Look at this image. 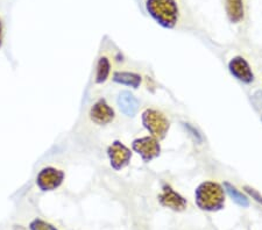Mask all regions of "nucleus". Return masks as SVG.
<instances>
[{
	"label": "nucleus",
	"instance_id": "nucleus-1",
	"mask_svg": "<svg viewBox=\"0 0 262 230\" xmlns=\"http://www.w3.org/2000/svg\"><path fill=\"white\" fill-rule=\"evenodd\" d=\"M195 200L196 205L202 211L218 212L225 205V194L219 184L204 182L196 188Z\"/></svg>",
	"mask_w": 262,
	"mask_h": 230
},
{
	"label": "nucleus",
	"instance_id": "nucleus-2",
	"mask_svg": "<svg viewBox=\"0 0 262 230\" xmlns=\"http://www.w3.org/2000/svg\"><path fill=\"white\" fill-rule=\"evenodd\" d=\"M146 8L151 18L164 28H174L179 20V7L175 0H147Z\"/></svg>",
	"mask_w": 262,
	"mask_h": 230
},
{
	"label": "nucleus",
	"instance_id": "nucleus-3",
	"mask_svg": "<svg viewBox=\"0 0 262 230\" xmlns=\"http://www.w3.org/2000/svg\"><path fill=\"white\" fill-rule=\"evenodd\" d=\"M142 124L156 140L164 139L170 125L166 116L155 110H146L142 113Z\"/></svg>",
	"mask_w": 262,
	"mask_h": 230
},
{
	"label": "nucleus",
	"instance_id": "nucleus-4",
	"mask_svg": "<svg viewBox=\"0 0 262 230\" xmlns=\"http://www.w3.org/2000/svg\"><path fill=\"white\" fill-rule=\"evenodd\" d=\"M64 181V172L55 167L48 166L42 169L36 177V185L43 192L54 191L62 185Z\"/></svg>",
	"mask_w": 262,
	"mask_h": 230
},
{
	"label": "nucleus",
	"instance_id": "nucleus-5",
	"mask_svg": "<svg viewBox=\"0 0 262 230\" xmlns=\"http://www.w3.org/2000/svg\"><path fill=\"white\" fill-rule=\"evenodd\" d=\"M132 148L137 154H139L143 162H150L154 158L160 156L161 148H160L159 141L153 136H145L141 139L133 141Z\"/></svg>",
	"mask_w": 262,
	"mask_h": 230
},
{
	"label": "nucleus",
	"instance_id": "nucleus-6",
	"mask_svg": "<svg viewBox=\"0 0 262 230\" xmlns=\"http://www.w3.org/2000/svg\"><path fill=\"white\" fill-rule=\"evenodd\" d=\"M107 156L110 158V163L113 169L119 171L127 166L132 158V152L119 141H115L108 146Z\"/></svg>",
	"mask_w": 262,
	"mask_h": 230
},
{
	"label": "nucleus",
	"instance_id": "nucleus-7",
	"mask_svg": "<svg viewBox=\"0 0 262 230\" xmlns=\"http://www.w3.org/2000/svg\"><path fill=\"white\" fill-rule=\"evenodd\" d=\"M159 201L162 206L170 208L175 212H182L187 208V200L175 192L169 185H164L162 193L159 196Z\"/></svg>",
	"mask_w": 262,
	"mask_h": 230
},
{
	"label": "nucleus",
	"instance_id": "nucleus-8",
	"mask_svg": "<svg viewBox=\"0 0 262 230\" xmlns=\"http://www.w3.org/2000/svg\"><path fill=\"white\" fill-rule=\"evenodd\" d=\"M230 72L238 79V81L243 82L245 84H251L254 81V74L252 72V69L247 61L245 58L236 56L232 58L229 63Z\"/></svg>",
	"mask_w": 262,
	"mask_h": 230
},
{
	"label": "nucleus",
	"instance_id": "nucleus-9",
	"mask_svg": "<svg viewBox=\"0 0 262 230\" xmlns=\"http://www.w3.org/2000/svg\"><path fill=\"white\" fill-rule=\"evenodd\" d=\"M90 119L97 124H107L115 119V111L105 99H99L90 110Z\"/></svg>",
	"mask_w": 262,
	"mask_h": 230
},
{
	"label": "nucleus",
	"instance_id": "nucleus-10",
	"mask_svg": "<svg viewBox=\"0 0 262 230\" xmlns=\"http://www.w3.org/2000/svg\"><path fill=\"white\" fill-rule=\"evenodd\" d=\"M118 106L126 116H134L139 111V101L129 91H121L118 95Z\"/></svg>",
	"mask_w": 262,
	"mask_h": 230
},
{
	"label": "nucleus",
	"instance_id": "nucleus-11",
	"mask_svg": "<svg viewBox=\"0 0 262 230\" xmlns=\"http://www.w3.org/2000/svg\"><path fill=\"white\" fill-rule=\"evenodd\" d=\"M226 13L231 22L238 23L244 19V0H225Z\"/></svg>",
	"mask_w": 262,
	"mask_h": 230
},
{
	"label": "nucleus",
	"instance_id": "nucleus-12",
	"mask_svg": "<svg viewBox=\"0 0 262 230\" xmlns=\"http://www.w3.org/2000/svg\"><path fill=\"white\" fill-rule=\"evenodd\" d=\"M113 82L121 84V85L130 86L133 89H138L141 84V76L134 72H126V71H117L113 73Z\"/></svg>",
	"mask_w": 262,
	"mask_h": 230
},
{
	"label": "nucleus",
	"instance_id": "nucleus-13",
	"mask_svg": "<svg viewBox=\"0 0 262 230\" xmlns=\"http://www.w3.org/2000/svg\"><path fill=\"white\" fill-rule=\"evenodd\" d=\"M224 188H225L227 194L231 196V199L233 200L236 205H239V206H242L244 208H247L249 206V200L247 196L244 195L239 190H236V188L233 185H231L230 183H224Z\"/></svg>",
	"mask_w": 262,
	"mask_h": 230
},
{
	"label": "nucleus",
	"instance_id": "nucleus-14",
	"mask_svg": "<svg viewBox=\"0 0 262 230\" xmlns=\"http://www.w3.org/2000/svg\"><path fill=\"white\" fill-rule=\"evenodd\" d=\"M111 71V64L106 57H100L97 64V72H96V83L103 84L106 82Z\"/></svg>",
	"mask_w": 262,
	"mask_h": 230
},
{
	"label": "nucleus",
	"instance_id": "nucleus-15",
	"mask_svg": "<svg viewBox=\"0 0 262 230\" xmlns=\"http://www.w3.org/2000/svg\"><path fill=\"white\" fill-rule=\"evenodd\" d=\"M29 229L31 230H57L53 224L46 222V221L41 219L33 220L31 224H29Z\"/></svg>",
	"mask_w": 262,
	"mask_h": 230
},
{
	"label": "nucleus",
	"instance_id": "nucleus-16",
	"mask_svg": "<svg viewBox=\"0 0 262 230\" xmlns=\"http://www.w3.org/2000/svg\"><path fill=\"white\" fill-rule=\"evenodd\" d=\"M244 190L246 191L247 193L252 196V199H254L256 202H259V203L262 205V195L259 193V192H257V191L255 190V188L249 187V186H245Z\"/></svg>",
	"mask_w": 262,
	"mask_h": 230
},
{
	"label": "nucleus",
	"instance_id": "nucleus-17",
	"mask_svg": "<svg viewBox=\"0 0 262 230\" xmlns=\"http://www.w3.org/2000/svg\"><path fill=\"white\" fill-rule=\"evenodd\" d=\"M252 103L256 108H262V91H256L252 97Z\"/></svg>",
	"mask_w": 262,
	"mask_h": 230
},
{
	"label": "nucleus",
	"instance_id": "nucleus-18",
	"mask_svg": "<svg viewBox=\"0 0 262 230\" xmlns=\"http://www.w3.org/2000/svg\"><path fill=\"white\" fill-rule=\"evenodd\" d=\"M184 127L187 128L189 132H191V133H192L191 135H192L193 137H195V139H196L198 142H202V137H201V135H200V134H198V132H197V131H195V129H193V128L191 127V125H190L189 123H184Z\"/></svg>",
	"mask_w": 262,
	"mask_h": 230
},
{
	"label": "nucleus",
	"instance_id": "nucleus-19",
	"mask_svg": "<svg viewBox=\"0 0 262 230\" xmlns=\"http://www.w3.org/2000/svg\"><path fill=\"white\" fill-rule=\"evenodd\" d=\"M3 47V22L0 19V48Z\"/></svg>",
	"mask_w": 262,
	"mask_h": 230
}]
</instances>
